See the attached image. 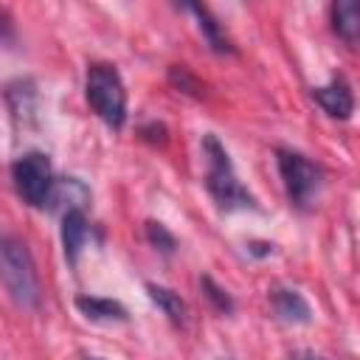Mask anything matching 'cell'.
<instances>
[{
	"instance_id": "obj_5",
	"label": "cell",
	"mask_w": 360,
	"mask_h": 360,
	"mask_svg": "<svg viewBox=\"0 0 360 360\" xmlns=\"http://www.w3.org/2000/svg\"><path fill=\"white\" fill-rule=\"evenodd\" d=\"M278 172H281L287 197L298 208H309L318 200V191L323 186V172L309 158L292 149H278Z\"/></svg>"
},
{
	"instance_id": "obj_11",
	"label": "cell",
	"mask_w": 360,
	"mask_h": 360,
	"mask_svg": "<svg viewBox=\"0 0 360 360\" xmlns=\"http://www.w3.org/2000/svg\"><path fill=\"white\" fill-rule=\"evenodd\" d=\"M146 292L152 298V304H158V309L172 321V323H183L186 321V301L169 290V287H160V284H146Z\"/></svg>"
},
{
	"instance_id": "obj_3",
	"label": "cell",
	"mask_w": 360,
	"mask_h": 360,
	"mask_svg": "<svg viewBox=\"0 0 360 360\" xmlns=\"http://www.w3.org/2000/svg\"><path fill=\"white\" fill-rule=\"evenodd\" d=\"M0 262H3V284L11 301L22 309H34L39 304V278L28 248L20 239L6 236L0 245Z\"/></svg>"
},
{
	"instance_id": "obj_10",
	"label": "cell",
	"mask_w": 360,
	"mask_h": 360,
	"mask_svg": "<svg viewBox=\"0 0 360 360\" xmlns=\"http://www.w3.org/2000/svg\"><path fill=\"white\" fill-rule=\"evenodd\" d=\"M273 309L287 323H309V304L295 290H273Z\"/></svg>"
},
{
	"instance_id": "obj_6",
	"label": "cell",
	"mask_w": 360,
	"mask_h": 360,
	"mask_svg": "<svg viewBox=\"0 0 360 360\" xmlns=\"http://www.w3.org/2000/svg\"><path fill=\"white\" fill-rule=\"evenodd\" d=\"M312 98L332 118H349L352 110H354V96H352V90H349V84L343 79H332L329 84L315 87L312 90Z\"/></svg>"
},
{
	"instance_id": "obj_13",
	"label": "cell",
	"mask_w": 360,
	"mask_h": 360,
	"mask_svg": "<svg viewBox=\"0 0 360 360\" xmlns=\"http://www.w3.org/2000/svg\"><path fill=\"white\" fill-rule=\"evenodd\" d=\"M169 79H172V84H174V87H180L183 93L200 96V90H202V84H200V82H197L186 68H177V65H174V68L169 70Z\"/></svg>"
},
{
	"instance_id": "obj_12",
	"label": "cell",
	"mask_w": 360,
	"mask_h": 360,
	"mask_svg": "<svg viewBox=\"0 0 360 360\" xmlns=\"http://www.w3.org/2000/svg\"><path fill=\"white\" fill-rule=\"evenodd\" d=\"M146 236H149V242H152L158 250H163V253H172V250L177 248V239H174L160 222H146Z\"/></svg>"
},
{
	"instance_id": "obj_14",
	"label": "cell",
	"mask_w": 360,
	"mask_h": 360,
	"mask_svg": "<svg viewBox=\"0 0 360 360\" xmlns=\"http://www.w3.org/2000/svg\"><path fill=\"white\" fill-rule=\"evenodd\" d=\"M202 290H205V295L214 301V307H217V309H222V312H231V309H233V301H231V298H228V295H225V292H222L211 278H202Z\"/></svg>"
},
{
	"instance_id": "obj_4",
	"label": "cell",
	"mask_w": 360,
	"mask_h": 360,
	"mask_svg": "<svg viewBox=\"0 0 360 360\" xmlns=\"http://www.w3.org/2000/svg\"><path fill=\"white\" fill-rule=\"evenodd\" d=\"M11 177L17 194L31 205V208H45L53 197L56 180L53 169L45 152H25L11 163Z\"/></svg>"
},
{
	"instance_id": "obj_2",
	"label": "cell",
	"mask_w": 360,
	"mask_h": 360,
	"mask_svg": "<svg viewBox=\"0 0 360 360\" xmlns=\"http://www.w3.org/2000/svg\"><path fill=\"white\" fill-rule=\"evenodd\" d=\"M84 96L93 112L112 129H121L127 121V90L121 73L107 62H93L84 79Z\"/></svg>"
},
{
	"instance_id": "obj_1",
	"label": "cell",
	"mask_w": 360,
	"mask_h": 360,
	"mask_svg": "<svg viewBox=\"0 0 360 360\" xmlns=\"http://www.w3.org/2000/svg\"><path fill=\"white\" fill-rule=\"evenodd\" d=\"M202 155H205V186H208L211 197L217 200V205L222 211L256 208V200L239 183V177L233 172V163H231V158H228V152H225V146L219 143L217 135L202 138Z\"/></svg>"
},
{
	"instance_id": "obj_9",
	"label": "cell",
	"mask_w": 360,
	"mask_h": 360,
	"mask_svg": "<svg viewBox=\"0 0 360 360\" xmlns=\"http://www.w3.org/2000/svg\"><path fill=\"white\" fill-rule=\"evenodd\" d=\"M76 307L84 318L96 321V323H121L127 321V309L112 301V298H96V295H79Z\"/></svg>"
},
{
	"instance_id": "obj_7",
	"label": "cell",
	"mask_w": 360,
	"mask_h": 360,
	"mask_svg": "<svg viewBox=\"0 0 360 360\" xmlns=\"http://www.w3.org/2000/svg\"><path fill=\"white\" fill-rule=\"evenodd\" d=\"M87 233H90V225H87L84 211L82 208H68L62 214V248H65L68 264H76L79 250L87 242Z\"/></svg>"
},
{
	"instance_id": "obj_15",
	"label": "cell",
	"mask_w": 360,
	"mask_h": 360,
	"mask_svg": "<svg viewBox=\"0 0 360 360\" xmlns=\"http://www.w3.org/2000/svg\"><path fill=\"white\" fill-rule=\"evenodd\" d=\"M174 6H177V8H188V11H194V8L202 6V3H200V0H174Z\"/></svg>"
},
{
	"instance_id": "obj_8",
	"label": "cell",
	"mask_w": 360,
	"mask_h": 360,
	"mask_svg": "<svg viewBox=\"0 0 360 360\" xmlns=\"http://www.w3.org/2000/svg\"><path fill=\"white\" fill-rule=\"evenodd\" d=\"M332 28L349 48H360V0H335Z\"/></svg>"
}]
</instances>
